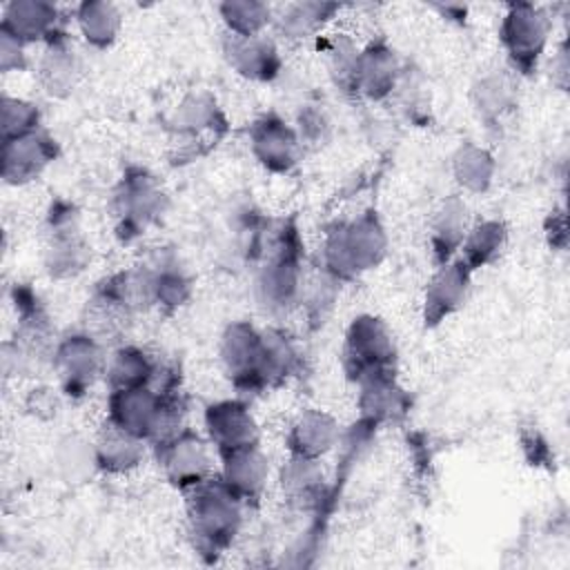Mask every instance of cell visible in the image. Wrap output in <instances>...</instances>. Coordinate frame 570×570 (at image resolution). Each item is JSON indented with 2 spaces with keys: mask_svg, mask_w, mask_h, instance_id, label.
Here are the masks:
<instances>
[{
  "mask_svg": "<svg viewBox=\"0 0 570 570\" xmlns=\"http://www.w3.org/2000/svg\"><path fill=\"white\" fill-rule=\"evenodd\" d=\"M218 16L225 33L232 36H261L274 22L272 7L258 0H225L218 4Z\"/></svg>",
  "mask_w": 570,
  "mask_h": 570,
  "instance_id": "35",
  "label": "cell"
},
{
  "mask_svg": "<svg viewBox=\"0 0 570 570\" xmlns=\"http://www.w3.org/2000/svg\"><path fill=\"white\" fill-rule=\"evenodd\" d=\"M472 269L456 256L443 265H436L423 294V323L425 327L441 325L452 316L468 298Z\"/></svg>",
  "mask_w": 570,
  "mask_h": 570,
  "instance_id": "18",
  "label": "cell"
},
{
  "mask_svg": "<svg viewBox=\"0 0 570 570\" xmlns=\"http://www.w3.org/2000/svg\"><path fill=\"white\" fill-rule=\"evenodd\" d=\"M223 56L227 65L243 78L254 82H272L283 69V58L272 38L261 36H223Z\"/></svg>",
  "mask_w": 570,
  "mask_h": 570,
  "instance_id": "19",
  "label": "cell"
},
{
  "mask_svg": "<svg viewBox=\"0 0 570 570\" xmlns=\"http://www.w3.org/2000/svg\"><path fill=\"white\" fill-rule=\"evenodd\" d=\"M91 261V247L82 238L78 212L71 203L58 200L47 216L45 269L51 278H73Z\"/></svg>",
  "mask_w": 570,
  "mask_h": 570,
  "instance_id": "7",
  "label": "cell"
},
{
  "mask_svg": "<svg viewBox=\"0 0 570 570\" xmlns=\"http://www.w3.org/2000/svg\"><path fill=\"white\" fill-rule=\"evenodd\" d=\"M508 243V227L499 218H485L468 227L463 245L459 249V258L472 269H481L492 265Z\"/></svg>",
  "mask_w": 570,
  "mask_h": 570,
  "instance_id": "30",
  "label": "cell"
},
{
  "mask_svg": "<svg viewBox=\"0 0 570 570\" xmlns=\"http://www.w3.org/2000/svg\"><path fill=\"white\" fill-rule=\"evenodd\" d=\"M160 401L163 394L156 392L151 385L109 390L107 421L149 443L160 410Z\"/></svg>",
  "mask_w": 570,
  "mask_h": 570,
  "instance_id": "20",
  "label": "cell"
},
{
  "mask_svg": "<svg viewBox=\"0 0 570 570\" xmlns=\"http://www.w3.org/2000/svg\"><path fill=\"white\" fill-rule=\"evenodd\" d=\"M552 31L548 11L532 2H510L499 22V40L512 71L530 76L537 71Z\"/></svg>",
  "mask_w": 570,
  "mask_h": 570,
  "instance_id": "6",
  "label": "cell"
},
{
  "mask_svg": "<svg viewBox=\"0 0 570 570\" xmlns=\"http://www.w3.org/2000/svg\"><path fill=\"white\" fill-rule=\"evenodd\" d=\"M58 158V142L45 129L2 140L0 174L7 185H27Z\"/></svg>",
  "mask_w": 570,
  "mask_h": 570,
  "instance_id": "14",
  "label": "cell"
},
{
  "mask_svg": "<svg viewBox=\"0 0 570 570\" xmlns=\"http://www.w3.org/2000/svg\"><path fill=\"white\" fill-rule=\"evenodd\" d=\"M327 127H330V122H327L325 114L321 109H316L314 105H307V109L301 114L298 125H296V131H298V136L303 140V147H305V142L323 140Z\"/></svg>",
  "mask_w": 570,
  "mask_h": 570,
  "instance_id": "40",
  "label": "cell"
},
{
  "mask_svg": "<svg viewBox=\"0 0 570 570\" xmlns=\"http://www.w3.org/2000/svg\"><path fill=\"white\" fill-rule=\"evenodd\" d=\"M218 479L232 490L245 505L256 503L267 485L269 461L261 445H249L218 454Z\"/></svg>",
  "mask_w": 570,
  "mask_h": 570,
  "instance_id": "21",
  "label": "cell"
},
{
  "mask_svg": "<svg viewBox=\"0 0 570 570\" xmlns=\"http://www.w3.org/2000/svg\"><path fill=\"white\" fill-rule=\"evenodd\" d=\"M468 205L461 196H448L430 223V252L434 265H443L459 256L468 234Z\"/></svg>",
  "mask_w": 570,
  "mask_h": 570,
  "instance_id": "24",
  "label": "cell"
},
{
  "mask_svg": "<svg viewBox=\"0 0 570 570\" xmlns=\"http://www.w3.org/2000/svg\"><path fill=\"white\" fill-rule=\"evenodd\" d=\"M149 274H151V301L165 314L180 309L191 298L194 281L185 272V267L178 265V261H160L154 267H149Z\"/></svg>",
  "mask_w": 570,
  "mask_h": 570,
  "instance_id": "34",
  "label": "cell"
},
{
  "mask_svg": "<svg viewBox=\"0 0 570 570\" xmlns=\"http://www.w3.org/2000/svg\"><path fill=\"white\" fill-rule=\"evenodd\" d=\"M145 439H138L107 421L94 441L98 470L105 474H125L136 470L145 459Z\"/></svg>",
  "mask_w": 570,
  "mask_h": 570,
  "instance_id": "25",
  "label": "cell"
},
{
  "mask_svg": "<svg viewBox=\"0 0 570 570\" xmlns=\"http://www.w3.org/2000/svg\"><path fill=\"white\" fill-rule=\"evenodd\" d=\"M51 365L58 374L62 392L71 399H82L94 383L105 376L107 358L100 341L85 330L58 338L51 354Z\"/></svg>",
  "mask_w": 570,
  "mask_h": 570,
  "instance_id": "8",
  "label": "cell"
},
{
  "mask_svg": "<svg viewBox=\"0 0 570 570\" xmlns=\"http://www.w3.org/2000/svg\"><path fill=\"white\" fill-rule=\"evenodd\" d=\"M156 459L165 479L180 492L216 474L212 443L189 428L156 445Z\"/></svg>",
  "mask_w": 570,
  "mask_h": 570,
  "instance_id": "9",
  "label": "cell"
},
{
  "mask_svg": "<svg viewBox=\"0 0 570 570\" xmlns=\"http://www.w3.org/2000/svg\"><path fill=\"white\" fill-rule=\"evenodd\" d=\"M73 20L82 40L94 49H109L122 29L120 9L107 0L80 2L73 9Z\"/></svg>",
  "mask_w": 570,
  "mask_h": 570,
  "instance_id": "28",
  "label": "cell"
},
{
  "mask_svg": "<svg viewBox=\"0 0 570 570\" xmlns=\"http://www.w3.org/2000/svg\"><path fill=\"white\" fill-rule=\"evenodd\" d=\"M281 492L289 505L298 510L321 508L325 497V476L316 459L287 456L281 470Z\"/></svg>",
  "mask_w": 570,
  "mask_h": 570,
  "instance_id": "26",
  "label": "cell"
},
{
  "mask_svg": "<svg viewBox=\"0 0 570 570\" xmlns=\"http://www.w3.org/2000/svg\"><path fill=\"white\" fill-rule=\"evenodd\" d=\"M158 363L160 361L154 358L147 350L136 345H122L107 358V367H105L107 387L125 390V387L151 385Z\"/></svg>",
  "mask_w": 570,
  "mask_h": 570,
  "instance_id": "29",
  "label": "cell"
},
{
  "mask_svg": "<svg viewBox=\"0 0 570 570\" xmlns=\"http://www.w3.org/2000/svg\"><path fill=\"white\" fill-rule=\"evenodd\" d=\"M338 11L341 4L334 2H294L274 18V24L285 40H305L316 36Z\"/></svg>",
  "mask_w": 570,
  "mask_h": 570,
  "instance_id": "32",
  "label": "cell"
},
{
  "mask_svg": "<svg viewBox=\"0 0 570 570\" xmlns=\"http://www.w3.org/2000/svg\"><path fill=\"white\" fill-rule=\"evenodd\" d=\"M249 149L256 163L274 174L292 171L303 158V140L296 127L274 111L249 125Z\"/></svg>",
  "mask_w": 570,
  "mask_h": 570,
  "instance_id": "11",
  "label": "cell"
},
{
  "mask_svg": "<svg viewBox=\"0 0 570 570\" xmlns=\"http://www.w3.org/2000/svg\"><path fill=\"white\" fill-rule=\"evenodd\" d=\"M207 441L216 454L261 445V428L243 399L209 403L203 414Z\"/></svg>",
  "mask_w": 570,
  "mask_h": 570,
  "instance_id": "13",
  "label": "cell"
},
{
  "mask_svg": "<svg viewBox=\"0 0 570 570\" xmlns=\"http://www.w3.org/2000/svg\"><path fill=\"white\" fill-rule=\"evenodd\" d=\"M220 363L232 385L240 394L263 392L261 383V330L247 321H234L225 327L218 345Z\"/></svg>",
  "mask_w": 570,
  "mask_h": 570,
  "instance_id": "12",
  "label": "cell"
},
{
  "mask_svg": "<svg viewBox=\"0 0 570 570\" xmlns=\"http://www.w3.org/2000/svg\"><path fill=\"white\" fill-rule=\"evenodd\" d=\"M82 78V60L69 33L45 45L38 62V82L51 98H67Z\"/></svg>",
  "mask_w": 570,
  "mask_h": 570,
  "instance_id": "23",
  "label": "cell"
},
{
  "mask_svg": "<svg viewBox=\"0 0 570 570\" xmlns=\"http://www.w3.org/2000/svg\"><path fill=\"white\" fill-rule=\"evenodd\" d=\"M341 361L347 379H365L396 372V343L387 323L374 314H358L345 330Z\"/></svg>",
  "mask_w": 570,
  "mask_h": 570,
  "instance_id": "5",
  "label": "cell"
},
{
  "mask_svg": "<svg viewBox=\"0 0 570 570\" xmlns=\"http://www.w3.org/2000/svg\"><path fill=\"white\" fill-rule=\"evenodd\" d=\"M356 60H358V47L347 36L332 38L327 47V69L334 85L350 96H354Z\"/></svg>",
  "mask_w": 570,
  "mask_h": 570,
  "instance_id": "38",
  "label": "cell"
},
{
  "mask_svg": "<svg viewBox=\"0 0 570 570\" xmlns=\"http://www.w3.org/2000/svg\"><path fill=\"white\" fill-rule=\"evenodd\" d=\"M165 207L167 194L160 180L147 167H127L111 196L116 234L122 240L138 238L163 216Z\"/></svg>",
  "mask_w": 570,
  "mask_h": 570,
  "instance_id": "4",
  "label": "cell"
},
{
  "mask_svg": "<svg viewBox=\"0 0 570 570\" xmlns=\"http://www.w3.org/2000/svg\"><path fill=\"white\" fill-rule=\"evenodd\" d=\"M474 111L488 127L499 122L517 105V87L505 71H490L472 85Z\"/></svg>",
  "mask_w": 570,
  "mask_h": 570,
  "instance_id": "31",
  "label": "cell"
},
{
  "mask_svg": "<svg viewBox=\"0 0 570 570\" xmlns=\"http://www.w3.org/2000/svg\"><path fill=\"white\" fill-rule=\"evenodd\" d=\"M31 401H33L31 410H33L38 416H42V410L47 412V416L56 414V399L49 394V390H33Z\"/></svg>",
  "mask_w": 570,
  "mask_h": 570,
  "instance_id": "41",
  "label": "cell"
},
{
  "mask_svg": "<svg viewBox=\"0 0 570 570\" xmlns=\"http://www.w3.org/2000/svg\"><path fill=\"white\" fill-rule=\"evenodd\" d=\"M167 125L174 136L189 140L183 147V154L189 156H198L196 147L207 151L227 134V118L218 100L203 89L187 94L169 116Z\"/></svg>",
  "mask_w": 570,
  "mask_h": 570,
  "instance_id": "10",
  "label": "cell"
},
{
  "mask_svg": "<svg viewBox=\"0 0 570 570\" xmlns=\"http://www.w3.org/2000/svg\"><path fill=\"white\" fill-rule=\"evenodd\" d=\"M358 425L367 432L401 423L412 405L410 394L399 385L396 374H379L358 383Z\"/></svg>",
  "mask_w": 570,
  "mask_h": 570,
  "instance_id": "15",
  "label": "cell"
},
{
  "mask_svg": "<svg viewBox=\"0 0 570 570\" xmlns=\"http://www.w3.org/2000/svg\"><path fill=\"white\" fill-rule=\"evenodd\" d=\"M341 441V425L338 421L325 410H305L301 412L289 432L285 436L287 452L292 456L316 459L321 461L327 452H332Z\"/></svg>",
  "mask_w": 570,
  "mask_h": 570,
  "instance_id": "22",
  "label": "cell"
},
{
  "mask_svg": "<svg viewBox=\"0 0 570 570\" xmlns=\"http://www.w3.org/2000/svg\"><path fill=\"white\" fill-rule=\"evenodd\" d=\"M56 468L62 476L65 483H85L96 470V452H94V443H89L87 439L78 436V434H67L58 441L56 448Z\"/></svg>",
  "mask_w": 570,
  "mask_h": 570,
  "instance_id": "36",
  "label": "cell"
},
{
  "mask_svg": "<svg viewBox=\"0 0 570 570\" xmlns=\"http://www.w3.org/2000/svg\"><path fill=\"white\" fill-rule=\"evenodd\" d=\"M0 31L13 36L24 47L47 45L60 33H67L60 9L45 0H13L2 9Z\"/></svg>",
  "mask_w": 570,
  "mask_h": 570,
  "instance_id": "17",
  "label": "cell"
},
{
  "mask_svg": "<svg viewBox=\"0 0 570 570\" xmlns=\"http://www.w3.org/2000/svg\"><path fill=\"white\" fill-rule=\"evenodd\" d=\"M305 287L303 247L296 227L285 225L267 249V258L256 276V294L265 309L287 312L301 303Z\"/></svg>",
  "mask_w": 570,
  "mask_h": 570,
  "instance_id": "3",
  "label": "cell"
},
{
  "mask_svg": "<svg viewBox=\"0 0 570 570\" xmlns=\"http://www.w3.org/2000/svg\"><path fill=\"white\" fill-rule=\"evenodd\" d=\"M301 352L292 336L278 327L261 330V383L278 387L301 370Z\"/></svg>",
  "mask_w": 570,
  "mask_h": 570,
  "instance_id": "27",
  "label": "cell"
},
{
  "mask_svg": "<svg viewBox=\"0 0 570 570\" xmlns=\"http://www.w3.org/2000/svg\"><path fill=\"white\" fill-rule=\"evenodd\" d=\"M27 69V47L13 36L0 31V71H24Z\"/></svg>",
  "mask_w": 570,
  "mask_h": 570,
  "instance_id": "39",
  "label": "cell"
},
{
  "mask_svg": "<svg viewBox=\"0 0 570 570\" xmlns=\"http://www.w3.org/2000/svg\"><path fill=\"white\" fill-rule=\"evenodd\" d=\"M40 122H42V114H40L36 102H31L27 98L2 94V98H0V134H2V140L33 134V131L42 129Z\"/></svg>",
  "mask_w": 570,
  "mask_h": 570,
  "instance_id": "37",
  "label": "cell"
},
{
  "mask_svg": "<svg viewBox=\"0 0 570 570\" xmlns=\"http://www.w3.org/2000/svg\"><path fill=\"white\" fill-rule=\"evenodd\" d=\"M403 67L394 47L385 38L370 40L358 49L356 73H354V96L381 102L394 94L399 87Z\"/></svg>",
  "mask_w": 570,
  "mask_h": 570,
  "instance_id": "16",
  "label": "cell"
},
{
  "mask_svg": "<svg viewBox=\"0 0 570 570\" xmlns=\"http://www.w3.org/2000/svg\"><path fill=\"white\" fill-rule=\"evenodd\" d=\"M497 174V160L490 149L476 142H463L452 156V176L461 189L483 194L490 189Z\"/></svg>",
  "mask_w": 570,
  "mask_h": 570,
  "instance_id": "33",
  "label": "cell"
},
{
  "mask_svg": "<svg viewBox=\"0 0 570 570\" xmlns=\"http://www.w3.org/2000/svg\"><path fill=\"white\" fill-rule=\"evenodd\" d=\"M183 497L196 552L209 561L218 559L240 532L245 503L227 490L218 474L185 490Z\"/></svg>",
  "mask_w": 570,
  "mask_h": 570,
  "instance_id": "1",
  "label": "cell"
},
{
  "mask_svg": "<svg viewBox=\"0 0 570 570\" xmlns=\"http://www.w3.org/2000/svg\"><path fill=\"white\" fill-rule=\"evenodd\" d=\"M390 238L381 216L365 209L352 220L336 223L323 243V272L336 283H350L379 267L387 256Z\"/></svg>",
  "mask_w": 570,
  "mask_h": 570,
  "instance_id": "2",
  "label": "cell"
}]
</instances>
